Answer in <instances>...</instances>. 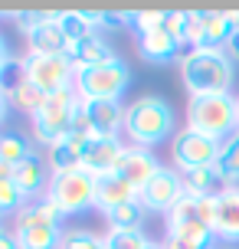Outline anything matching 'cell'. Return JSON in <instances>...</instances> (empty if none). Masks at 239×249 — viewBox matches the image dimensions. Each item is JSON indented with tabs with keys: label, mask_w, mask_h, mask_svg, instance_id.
I'll list each match as a JSON object with an SVG mask.
<instances>
[{
	"label": "cell",
	"mask_w": 239,
	"mask_h": 249,
	"mask_svg": "<svg viewBox=\"0 0 239 249\" xmlns=\"http://www.w3.org/2000/svg\"><path fill=\"white\" fill-rule=\"evenodd\" d=\"M216 171L223 177V187H239V131L223 141V151L216 158Z\"/></svg>",
	"instance_id": "obj_22"
},
{
	"label": "cell",
	"mask_w": 239,
	"mask_h": 249,
	"mask_svg": "<svg viewBox=\"0 0 239 249\" xmlns=\"http://www.w3.org/2000/svg\"><path fill=\"white\" fill-rule=\"evenodd\" d=\"M13 230H17L23 249H59V243H63V226L52 223H20Z\"/></svg>",
	"instance_id": "obj_18"
},
{
	"label": "cell",
	"mask_w": 239,
	"mask_h": 249,
	"mask_svg": "<svg viewBox=\"0 0 239 249\" xmlns=\"http://www.w3.org/2000/svg\"><path fill=\"white\" fill-rule=\"evenodd\" d=\"M187 128L200 131L206 138L226 141L239 131L236 95H193L187 102Z\"/></svg>",
	"instance_id": "obj_3"
},
{
	"label": "cell",
	"mask_w": 239,
	"mask_h": 249,
	"mask_svg": "<svg viewBox=\"0 0 239 249\" xmlns=\"http://www.w3.org/2000/svg\"><path fill=\"white\" fill-rule=\"evenodd\" d=\"M223 50L229 53V59H233V62H239V30H233V36H229V43L223 46Z\"/></svg>",
	"instance_id": "obj_37"
},
{
	"label": "cell",
	"mask_w": 239,
	"mask_h": 249,
	"mask_svg": "<svg viewBox=\"0 0 239 249\" xmlns=\"http://www.w3.org/2000/svg\"><path fill=\"white\" fill-rule=\"evenodd\" d=\"M59 26H63V33H66L69 43H79V39H85V36L95 33V30L88 26V20L82 17V10H63L59 13Z\"/></svg>",
	"instance_id": "obj_25"
},
{
	"label": "cell",
	"mask_w": 239,
	"mask_h": 249,
	"mask_svg": "<svg viewBox=\"0 0 239 249\" xmlns=\"http://www.w3.org/2000/svg\"><path fill=\"white\" fill-rule=\"evenodd\" d=\"M23 207H26L23 190L13 184V180H3V184H0V216H7V213H20Z\"/></svg>",
	"instance_id": "obj_30"
},
{
	"label": "cell",
	"mask_w": 239,
	"mask_h": 249,
	"mask_svg": "<svg viewBox=\"0 0 239 249\" xmlns=\"http://www.w3.org/2000/svg\"><path fill=\"white\" fill-rule=\"evenodd\" d=\"M135 197H138V194H135L118 174L95 177V207H99L102 213L118 207V203H128V200H135Z\"/></svg>",
	"instance_id": "obj_19"
},
{
	"label": "cell",
	"mask_w": 239,
	"mask_h": 249,
	"mask_svg": "<svg viewBox=\"0 0 239 249\" xmlns=\"http://www.w3.org/2000/svg\"><path fill=\"white\" fill-rule=\"evenodd\" d=\"M72 131L92 138V122H88V112H85V102H82V99L76 102V112H72Z\"/></svg>",
	"instance_id": "obj_34"
},
{
	"label": "cell",
	"mask_w": 239,
	"mask_h": 249,
	"mask_svg": "<svg viewBox=\"0 0 239 249\" xmlns=\"http://www.w3.org/2000/svg\"><path fill=\"white\" fill-rule=\"evenodd\" d=\"M82 17L88 20V26H92V30H95V26L112 30V26H121V23H125V13H112V10H82Z\"/></svg>",
	"instance_id": "obj_32"
},
{
	"label": "cell",
	"mask_w": 239,
	"mask_h": 249,
	"mask_svg": "<svg viewBox=\"0 0 239 249\" xmlns=\"http://www.w3.org/2000/svg\"><path fill=\"white\" fill-rule=\"evenodd\" d=\"M148 236L141 230H108L105 233V249H144Z\"/></svg>",
	"instance_id": "obj_27"
},
{
	"label": "cell",
	"mask_w": 239,
	"mask_h": 249,
	"mask_svg": "<svg viewBox=\"0 0 239 249\" xmlns=\"http://www.w3.org/2000/svg\"><path fill=\"white\" fill-rule=\"evenodd\" d=\"M50 180H52L50 167H46V161L39 158L36 151H33L23 164H17V171H13V184L23 190L26 200H30V197H39L43 190H50Z\"/></svg>",
	"instance_id": "obj_14"
},
{
	"label": "cell",
	"mask_w": 239,
	"mask_h": 249,
	"mask_svg": "<svg viewBox=\"0 0 239 249\" xmlns=\"http://www.w3.org/2000/svg\"><path fill=\"white\" fill-rule=\"evenodd\" d=\"M174 131V108L161 95H141L125 108V135L135 148H154Z\"/></svg>",
	"instance_id": "obj_2"
},
{
	"label": "cell",
	"mask_w": 239,
	"mask_h": 249,
	"mask_svg": "<svg viewBox=\"0 0 239 249\" xmlns=\"http://www.w3.org/2000/svg\"><path fill=\"white\" fill-rule=\"evenodd\" d=\"M177 50H180V43H177L167 30H154V33H144V36H138V53L144 62H171L177 56Z\"/></svg>",
	"instance_id": "obj_17"
},
{
	"label": "cell",
	"mask_w": 239,
	"mask_h": 249,
	"mask_svg": "<svg viewBox=\"0 0 239 249\" xmlns=\"http://www.w3.org/2000/svg\"><path fill=\"white\" fill-rule=\"evenodd\" d=\"M157 171H161V164H157V158L148 148H128L121 154V161L115 164V174L121 177L135 194H141L144 187L151 184L157 177Z\"/></svg>",
	"instance_id": "obj_12"
},
{
	"label": "cell",
	"mask_w": 239,
	"mask_h": 249,
	"mask_svg": "<svg viewBox=\"0 0 239 249\" xmlns=\"http://www.w3.org/2000/svg\"><path fill=\"white\" fill-rule=\"evenodd\" d=\"M46 197L63 210V216H76V213H85L88 207H95V177L82 171V167H72V171H56L50 180V190Z\"/></svg>",
	"instance_id": "obj_6"
},
{
	"label": "cell",
	"mask_w": 239,
	"mask_h": 249,
	"mask_svg": "<svg viewBox=\"0 0 239 249\" xmlns=\"http://www.w3.org/2000/svg\"><path fill=\"white\" fill-rule=\"evenodd\" d=\"M164 30L184 46L187 43V10H167V20H164Z\"/></svg>",
	"instance_id": "obj_31"
},
{
	"label": "cell",
	"mask_w": 239,
	"mask_h": 249,
	"mask_svg": "<svg viewBox=\"0 0 239 249\" xmlns=\"http://www.w3.org/2000/svg\"><path fill=\"white\" fill-rule=\"evenodd\" d=\"M30 154H33V151H30V141H26L23 135H13V131H3V135H0V158L7 164L17 167V164H23Z\"/></svg>",
	"instance_id": "obj_24"
},
{
	"label": "cell",
	"mask_w": 239,
	"mask_h": 249,
	"mask_svg": "<svg viewBox=\"0 0 239 249\" xmlns=\"http://www.w3.org/2000/svg\"><path fill=\"white\" fill-rule=\"evenodd\" d=\"M23 75L46 95L52 92H66L76 89V66L69 56H39V53H26L23 59Z\"/></svg>",
	"instance_id": "obj_7"
},
{
	"label": "cell",
	"mask_w": 239,
	"mask_h": 249,
	"mask_svg": "<svg viewBox=\"0 0 239 249\" xmlns=\"http://www.w3.org/2000/svg\"><path fill=\"white\" fill-rule=\"evenodd\" d=\"M236 79L233 59L226 50H213V46H203V50H190L180 59V82L184 89L193 95H229Z\"/></svg>",
	"instance_id": "obj_1"
},
{
	"label": "cell",
	"mask_w": 239,
	"mask_h": 249,
	"mask_svg": "<svg viewBox=\"0 0 239 249\" xmlns=\"http://www.w3.org/2000/svg\"><path fill=\"white\" fill-rule=\"evenodd\" d=\"M7 105H10V99H7V95H3V92H0V122H3V118H7Z\"/></svg>",
	"instance_id": "obj_40"
},
{
	"label": "cell",
	"mask_w": 239,
	"mask_h": 249,
	"mask_svg": "<svg viewBox=\"0 0 239 249\" xmlns=\"http://www.w3.org/2000/svg\"><path fill=\"white\" fill-rule=\"evenodd\" d=\"M144 249H164V243H154V239H148V246Z\"/></svg>",
	"instance_id": "obj_41"
},
{
	"label": "cell",
	"mask_w": 239,
	"mask_h": 249,
	"mask_svg": "<svg viewBox=\"0 0 239 249\" xmlns=\"http://www.w3.org/2000/svg\"><path fill=\"white\" fill-rule=\"evenodd\" d=\"M180 177H184V194H193V197H213L216 190H223V177L216 171V164L180 171Z\"/></svg>",
	"instance_id": "obj_20"
},
{
	"label": "cell",
	"mask_w": 239,
	"mask_h": 249,
	"mask_svg": "<svg viewBox=\"0 0 239 249\" xmlns=\"http://www.w3.org/2000/svg\"><path fill=\"white\" fill-rule=\"evenodd\" d=\"M236 112H239V95H236Z\"/></svg>",
	"instance_id": "obj_42"
},
{
	"label": "cell",
	"mask_w": 239,
	"mask_h": 249,
	"mask_svg": "<svg viewBox=\"0 0 239 249\" xmlns=\"http://www.w3.org/2000/svg\"><path fill=\"white\" fill-rule=\"evenodd\" d=\"M17 23L23 30L30 53H39V56H66L69 39H66L63 26H59V13H20Z\"/></svg>",
	"instance_id": "obj_8"
},
{
	"label": "cell",
	"mask_w": 239,
	"mask_h": 249,
	"mask_svg": "<svg viewBox=\"0 0 239 249\" xmlns=\"http://www.w3.org/2000/svg\"><path fill=\"white\" fill-rule=\"evenodd\" d=\"M50 167H52V174L56 171H72V167H79V151L69 148L66 141H56L50 148Z\"/></svg>",
	"instance_id": "obj_29"
},
{
	"label": "cell",
	"mask_w": 239,
	"mask_h": 249,
	"mask_svg": "<svg viewBox=\"0 0 239 249\" xmlns=\"http://www.w3.org/2000/svg\"><path fill=\"white\" fill-rule=\"evenodd\" d=\"M13 171H17V167H13V164H7L3 158H0V184H3V180H13Z\"/></svg>",
	"instance_id": "obj_39"
},
{
	"label": "cell",
	"mask_w": 239,
	"mask_h": 249,
	"mask_svg": "<svg viewBox=\"0 0 239 249\" xmlns=\"http://www.w3.org/2000/svg\"><path fill=\"white\" fill-rule=\"evenodd\" d=\"M85 112H88V122H92V135H118V131H125V108H121V102H115V99L85 102Z\"/></svg>",
	"instance_id": "obj_15"
},
{
	"label": "cell",
	"mask_w": 239,
	"mask_h": 249,
	"mask_svg": "<svg viewBox=\"0 0 239 249\" xmlns=\"http://www.w3.org/2000/svg\"><path fill=\"white\" fill-rule=\"evenodd\" d=\"M220 151H223V141L206 138L200 131H193V128H184L174 138V144H171V158H174V164L180 171H193V167H210V164H216Z\"/></svg>",
	"instance_id": "obj_9"
},
{
	"label": "cell",
	"mask_w": 239,
	"mask_h": 249,
	"mask_svg": "<svg viewBox=\"0 0 239 249\" xmlns=\"http://www.w3.org/2000/svg\"><path fill=\"white\" fill-rule=\"evenodd\" d=\"M66 56L72 59L76 72H79V69H88V66H102V62L118 59V56H115V50L105 43V39H102V33H92V36L79 39V43H69Z\"/></svg>",
	"instance_id": "obj_16"
},
{
	"label": "cell",
	"mask_w": 239,
	"mask_h": 249,
	"mask_svg": "<svg viewBox=\"0 0 239 249\" xmlns=\"http://www.w3.org/2000/svg\"><path fill=\"white\" fill-rule=\"evenodd\" d=\"M164 249H200V246H193V243H187V239L167 236V239H164Z\"/></svg>",
	"instance_id": "obj_38"
},
{
	"label": "cell",
	"mask_w": 239,
	"mask_h": 249,
	"mask_svg": "<svg viewBox=\"0 0 239 249\" xmlns=\"http://www.w3.org/2000/svg\"><path fill=\"white\" fill-rule=\"evenodd\" d=\"M125 20L138 30V36H144V33L161 30L164 20H167V10H131V13H125Z\"/></svg>",
	"instance_id": "obj_26"
},
{
	"label": "cell",
	"mask_w": 239,
	"mask_h": 249,
	"mask_svg": "<svg viewBox=\"0 0 239 249\" xmlns=\"http://www.w3.org/2000/svg\"><path fill=\"white\" fill-rule=\"evenodd\" d=\"M125 144L118 135H92L85 141V148L79 154V167L88 171L92 177H105V174H115V164L121 161L125 154Z\"/></svg>",
	"instance_id": "obj_10"
},
{
	"label": "cell",
	"mask_w": 239,
	"mask_h": 249,
	"mask_svg": "<svg viewBox=\"0 0 239 249\" xmlns=\"http://www.w3.org/2000/svg\"><path fill=\"white\" fill-rule=\"evenodd\" d=\"M59 249H105V236H95L88 230H66Z\"/></svg>",
	"instance_id": "obj_28"
},
{
	"label": "cell",
	"mask_w": 239,
	"mask_h": 249,
	"mask_svg": "<svg viewBox=\"0 0 239 249\" xmlns=\"http://www.w3.org/2000/svg\"><path fill=\"white\" fill-rule=\"evenodd\" d=\"M144 213H148L144 203L135 197V200H128V203H118V207H112V210H105V220H108L112 230H141Z\"/></svg>",
	"instance_id": "obj_21"
},
{
	"label": "cell",
	"mask_w": 239,
	"mask_h": 249,
	"mask_svg": "<svg viewBox=\"0 0 239 249\" xmlns=\"http://www.w3.org/2000/svg\"><path fill=\"white\" fill-rule=\"evenodd\" d=\"M131 86V69L125 59H112L102 66H88L76 72V92L85 102H99V99H121Z\"/></svg>",
	"instance_id": "obj_4"
},
{
	"label": "cell",
	"mask_w": 239,
	"mask_h": 249,
	"mask_svg": "<svg viewBox=\"0 0 239 249\" xmlns=\"http://www.w3.org/2000/svg\"><path fill=\"white\" fill-rule=\"evenodd\" d=\"M76 102H79L76 89H66V92H52V95H46L43 108L30 118L33 135H36L39 144L52 148L56 141H63V138L72 131V112H76Z\"/></svg>",
	"instance_id": "obj_5"
},
{
	"label": "cell",
	"mask_w": 239,
	"mask_h": 249,
	"mask_svg": "<svg viewBox=\"0 0 239 249\" xmlns=\"http://www.w3.org/2000/svg\"><path fill=\"white\" fill-rule=\"evenodd\" d=\"M0 249H23L17 230H3V226H0Z\"/></svg>",
	"instance_id": "obj_35"
},
{
	"label": "cell",
	"mask_w": 239,
	"mask_h": 249,
	"mask_svg": "<svg viewBox=\"0 0 239 249\" xmlns=\"http://www.w3.org/2000/svg\"><path fill=\"white\" fill-rule=\"evenodd\" d=\"M180 197H184V177H180V171H171V167H161L157 177L138 194L144 210H157V213H171Z\"/></svg>",
	"instance_id": "obj_11"
},
{
	"label": "cell",
	"mask_w": 239,
	"mask_h": 249,
	"mask_svg": "<svg viewBox=\"0 0 239 249\" xmlns=\"http://www.w3.org/2000/svg\"><path fill=\"white\" fill-rule=\"evenodd\" d=\"M200 30H203V10H187V46L200 50Z\"/></svg>",
	"instance_id": "obj_33"
},
{
	"label": "cell",
	"mask_w": 239,
	"mask_h": 249,
	"mask_svg": "<svg viewBox=\"0 0 239 249\" xmlns=\"http://www.w3.org/2000/svg\"><path fill=\"white\" fill-rule=\"evenodd\" d=\"M20 223H52V226H59L63 223V210H59L50 197H43L39 203H26L23 210L17 213V226Z\"/></svg>",
	"instance_id": "obj_23"
},
{
	"label": "cell",
	"mask_w": 239,
	"mask_h": 249,
	"mask_svg": "<svg viewBox=\"0 0 239 249\" xmlns=\"http://www.w3.org/2000/svg\"><path fill=\"white\" fill-rule=\"evenodd\" d=\"M210 226L223 243H239V187H223L213 194Z\"/></svg>",
	"instance_id": "obj_13"
},
{
	"label": "cell",
	"mask_w": 239,
	"mask_h": 249,
	"mask_svg": "<svg viewBox=\"0 0 239 249\" xmlns=\"http://www.w3.org/2000/svg\"><path fill=\"white\" fill-rule=\"evenodd\" d=\"M10 50H7V39L0 36V82H3V75H7V66H10Z\"/></svg>",
	"instance_id": "obj_36"
}]
</instances>
